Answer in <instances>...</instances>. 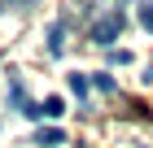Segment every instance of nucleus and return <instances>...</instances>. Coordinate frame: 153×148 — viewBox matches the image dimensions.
I'll use <instances>...</instances> for the list:
<instances>
[{"instance_id": "1", "label": "nucleus", "mask_w": 153, "mask_h": 148, "mask_svg": "<svg viewBox=\"0 0 153 148\" xmlns=\"http://www.w3.org/2000/svg\"><path fill=\"white\" fill-rule=\"evenodd\" d=\"M123 22H127V18H123V9L101 13V18L92 22V44H114V39H118V31H123Z\"/></svg>"}, {"instance_id": "2", "label": "nucleus", "mask_w": 153, "mask_h": 148, "mask_svg": "<svg viewBox=\"0 0 153 148\" xmlns=\"http://www.w3.org/2000/svg\"><path fill=\"white\" fill-rule=\"evenodd\" d=\"M35 144L39 148H57V144H66V131H61V126H39V131H35Z\"/></svg>"}, {"instance_id": "3", "label": "nucleus", "mask_w": 153, "mask_h": 148, "mask_svg": "<svg viewBox=\"0 0 153 148\" xmlns=\"http://www.w3.org/2000/svg\"><path fill=\"white\" fill-rule=\"evenodd\" d=\"M136 22L153 35V0H136Z\"/></svg>"}, {"instance_id": "4", "label": "nucleus", "mask_w": 153, "mask_h": 148, "mask_svg": "<svg viewBox=\"0 0 153 148\" xmlns=\"http://www.w3.org/2000/svg\"><path fill=\"white\" fill-rule=\"evenodd\" d=\"M61 48H66V26L53 22L48 26V52H61Z\"/></svg>"}, {"instance_id": "5", "label": "nucleus", "mask_w": 153, "mask_h": 148, "mask_svg": "<svg viewBox=\"0 0 153 148\" xmlns=\"http://www.w3.org/2000/svg\"><path fill=\"white\" fill-rule=\"evenodd\" d=\"M61 109H66V105H61V96H53V100L39 105V113H44V118H61Z\"/></svg>"}, {"instance_id": "6", "label": "nucleus", "mask_w": 153, "mask_h": 148, "mask_svg": "<svg viewBox=\"0 0 153 148\" xmlns=\"http://www.w3.org/2000/svg\"><path fill=\"white\" fill-rule=\"evenodd\" d=\"M70 87H74V96H88V79L83 74H70Z\"/></svg>"}, {"instance_id": "7", "label": "nucleus", "mask_w": 153, "mask_h": 148, "mask_svg": "<svg viewBox=\"0 0 153 148\" xmlns=\"http://www.w3.org/2000/svg\"><path fill=\"white\" fill-rule=\"evenodd\" d=\"M109 61H114V66H127L131 52H127V48H114V52H109Z\"/></svg>"}]
</instances>
